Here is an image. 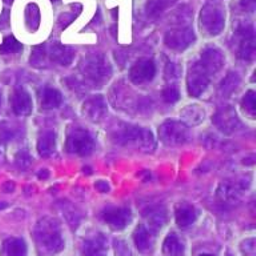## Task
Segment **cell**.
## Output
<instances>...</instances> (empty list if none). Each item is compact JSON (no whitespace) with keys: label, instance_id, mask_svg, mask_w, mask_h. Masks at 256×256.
<instances>
[{"label":"cell","instance_id":"1","mask_svg":"<svg viewBox=\"0 0 256 256\" xmlns=\"http://www.w3.org/2000/svg\"><path fill=\"white\" fill-rule=\"evenodd\" d=\"M35 242L42 255H55L64 248L59 223L52 218H44L36 224Z\"/></svg>","mask_w":256,"mask_h":256},{"label":"cell","instance_id":"2","mask_svg":"<svg viewBox=\"0 0 256 256\" xmlns=\"http://www.w3.org/2000/svg\"><path fill=\"white\" fill-rule=\"evenodd\" d=\"M119 143L127 147H134L140 151L151 152L155 150L156 142L151 131H148L143 127H128L123 128L118 135Z\"/></svg>","mask_w":256,"mask_h":256},{"label":"cell","instance_id":"3","mask_svg":"<svg viewBox=\"0 0 256 256\" xmlns=\"http://www.w3.org/2000/svg\"><path fill=\"white\" fill-rule=\"evenodd\" d=\"M80 71L86 79L95 84H103L112 75L111 64L103 55L88 56L80 64Z\"/></svg>","mask_w":256,"mask_h":256},{"label":"cell","instance_id":"4","mask_svg":"<svg viewBox=\"0 0 256 256\" xmlns=\"http://www.w3.org/2000/svg\"><path fill=\"white\" fill-rule=\"evenodd\" d=\"M200 23L207 35H220L226 27V15L223 8L215 3L206 4L200 14Z\"/></svg>","mask_w":256,"mask_h":256},{"label":"cell","instance_id":"5","mask_svg":"<svg viewBox=\"0 0 256 256\" xmlns=\"http://www.w3.org/2000/svg\"><path fill=\"white\" fill-rule=\"evenodd\" d=\"M66 148L70 154H75L79 156L91 155L95 150V140L92 135L86 130L74 128L70 131L67 138Z\"/></svg>","mask_w":256,"mask_h":256},{"label":"cell","instance_id":"6","mask_svg":"<svg viewBox=\"0 0 256 256\" xmlns=\"http://www.w3.org/2000/svg\"><path fill=\"white\" fill-rule=\"evenodd\" d=\"M235 48L236 55L242 60L255 59L256 43H255V32L251 26H242L235 32Z\"/></svg>","mask_w":256,"mask_h":256},{"label":"cell","instance_id":"7","mask_svg":"<svg viewBox=\"0 0 256 256\" xmlns=\"http://www.w3.org/2000/svg\"><path fill=\"white\" fill-rule=\"evenodd\" d=\"M159 136L167 146H180L190 140V130L180 122H166L160 126Z\"/></svg>","mask_w":256,"mask_h":256},{"label":"cell","instance_id":"8","mask_svg":"<svg viewBox=\"0 0 256 256\" xmlns=\"http://www.w3.org/2000/svg\"><path fill=\"white\" fill-rule=\"evenodd\" d=\"M210 82H211V76L204 71L203 67L198 62L192 64L190 71H188L187 78V86L190 95L194 96V98H199L202 94L206 92V90L210 86Z\"/></svg>","mask_w":256,"mask_h":256},{"label":"cell","instance_id":"9","mask_svg":"<svg viewBox=\"0 0 256 256\" xmlns=\"http://www.w3.org/2000/svg\"><path fill=\"white\" fill-rule=\"evenodd\" d=\"M196 36L194 30L190 27H180L178 30H172L167 32V35L164 38L166 46L175 51H184L190 46L195 43Z\"/></svg>","mask_w":256,"mask_h":256},{"label":"cell","instance_id":"10","mask_svg":"<svg viewBox=\"0 0 256 256\" xmlns=\"http://www.w3.org/2000/svg\"><path fill=\"white\" fill-rule=\"evenodd\" d=\"M224 62H226V59H224L223 54L218 48H207L202 52V56H200V60L198 63L212 78L223 68Z\"/></svg>","mask_w":256,"mask_h":256},{"label":"cell","instance_id":"11","mask_svg":"<svg viewBox=\"0 0 256 256\" xmlns=\"http://www.w3.org/2000/svg\"><path fill=\"white\" fill-rule=\"evenodd\" d=\"M156 67L155 63L150 59H142L131 68L130 79L135 84H143L151 82L155 78Z\"/></svg>","mask_w":256,"mask_h":256},{"label":"cell","instance_id":"12","mask_svg":"<svg viewBox=\"0 0 256 256\" xmlns=\"http://www.w3.org/2000/svg\"><path fill=\"white\" fill-rule=\"evenodd\" d=\"M212 122H214V124H215L216 127L219 128L222 132H224V134H232V132H235L236 130H239L240 127L239 118L236 115L235 110H232V108L220 110V111L216 114Z\"/></svg>","mask_w":256,"mask_h":256},{"label":"cell","instance_id":"13","mask_svg":"<svg viewBox=\"0 0 256 256\" xmlns=\"http://www.w3.org/2000/svg\"><path fill=\"white\" fill-rule=\"evenodd\" d=\"M83 114L91 122H100L107 115V103L102 96H94L83 104Z\"/></svg>","mask_w":256,"mask_h":256},{"label":"cell","instance_id":"14","mask_svg":"<svg viewBox=\"0 0 256 256\" xmlns=\"http://www.w3.org/2000/svg\"><path fill=\"white\" fill-rule=\"evenodd\" d=\"M47 54L50 62L59 63L60 66H66V67L74 62V56H75L71 48L59 43H52L47 46Z\"/></svg>","mask_w":256,"mask_h":256},{"label":"cell","instance_id":"15","mask_svg":"<svg viewBox=\"0 0 256 256\" xmlns=\"http://www.w3.org/2000/svg\"><path fill=\"white\" fill-rule=\"evenodd\" d=\"M104 220L114 230H123L131 222V211L128 208H111L104 214Z\"/></svg>","mask_w":256,"mask_h":256},{"label":"cell","instance_id":"16","mask_svg":"<svg viewBox=\"0 0 256 256\" xmlns=\"http://www.w3.org/2000/svg\"><path fill=\"white\" fill-rule=\"evenodd\" d=\"M12 110L16 115L27 116L32 112V100L31 96L28 95L24 90H18L14 92L11 98Z\"/></svg>","mask_w":256,"mask_h":256},{"label":"cell","instance_id":"17","mask_svg":"<svg viewBox=\"0 0 256 256\" xmlns=\"http://www.w3.org/2000/svg\"><path fill=\"white\" fill-rule=\"evenodd\" d=\"M84 256H107V240L102 234L88 239L83 246Z\"/></svg>","mask_w":256,"mask_h":256},{"label":"cell","instance_id":"18","mask_svg":"<svg viewBox=\"0 0 256 256\" xmlns=\"http://www.w3.org/2000/svg\"><path fill=\"white\" fill-rule=\"evenodd\" d=\"M196 218H198V212L192 206L183 204L176 210V223L182 228H186L188 226L195 223Z\"/></svg>","mask_w":256,"mask_h":256},{"label":"cell","instance_id":"19","mask_svg":"<svg viewBox=\"0 0 256 256\" xmlns=\"http://www.w3.org/2000/svg\"><path fill=\"white\" fill-rule=\"evenodd\" d=\"M180 116H182L184 123L188 124V126H198L204 120L206 112L200 106L194 104V106H188V107L184 108Z\"/></svg>","mask_w":256,"mask_h":256},{"label":"cell","instance_id":"20","mask_svg":"<svg viewBox=\"0 0 256 256\" xmlns=\"http://www.w3.org/2000/svg\"><path fill=\"white\" fill-rule=\"evenodd\" d=\"M62 94L58 90L54 88H46L42 94V99L40 104L44 110H52V108H58L62 104Z\"/></svg>","mask_w":256,"mask_h":256},{"label":"cell","instance_id":"21","mask_svg":"<svg viewBox=\"0 0 256 256\" xmlns=\"http://www.w3.org/2000/svg\"><path fill=\"white\" fill-rule=\"evenodd\" d=\"M164 254L168 256H183L184 255V246L182 240L175 235V234H170L166 238L163 244Z\"/></svg>","mask_w":256,"mask_h":256},{"label":"cell","instance_id":"22","mask_svg":"<svg viewBox=\"0 0 256 256\" xmlns=\"http://www.w3.org/2000/svg\"><path fill=\"white\" fill-rule=\"evenodd\" d=\"M56 150V136L54 132H46L42 138H40L39 143H38V151L40 156L48 158L51 156Z\"/></svg>","mask_w":256,"mask_h":256},{"label":"cell","instance_id":"23","mask_svg":"<svg viewBox=\"0 0 256 256\" xmlns=\"http://www.w3.org/2000/svg\"><path fill=\"white\" fill-rule=\"evenodd\" d=\"M134 239H135V244L138 250L142 252L148 251L152 246V235L151 232L148 231L147 228L144 227V226H140L138 227V230L135 231V236H134Z\"/></svg>","mask_w":256,"mask_h":256},{"label":"cell","instance_id":"24","mask_svg":"<svg viewBox=\"0 0 256 256\" xmlns=\"http://www.w3.org/2000/svg\"><path fill=\"white\" fill-rule=\"evenodd\" d=\"M167 222V215L163 208H155L147 215V223L152 231H159Z\"/></svg>","mask_w":256,"mask_h":256},{"label":"cell","instance_id":"25","mask_svg":"<svg viewBox=\"0 0 256 256\" xmlns=\"http://www.w3.org/2000/svg\"><path fill=\"white\" fill-rule=\"evenodd\" d=\"M4 248L8 256H26L27 255V246L24 240L11 238L4 243Z\"/></svg>","mask_w":256,"mask_h":256},{"label":"cell","instance_id":"26","mask_svg":"<svg viewBox=\"0 0 256 256\" xmlns=\"http://www.w3.org/2000/svg\"><path fill=\"white\" fill-rule=\"evenodd\" d=\"M240 188L232 186V184H222L218 191V196H219L222 202L226 203H235L238 202L240 196Z\"/></svg>","mask_w":256,"mask_h":256},{"label":"cell","instance_id":"27","mask_svg":"<svg viewBox=\"0 0 256 256\" xmlns=\"http://www.w3.org/2000/svg\"><path fill=\"white\" fill-rule=\"evenodd\" d=\"M240 86V78L238 74L235 72H231L226 76V79L223 80V83L220 86V94L226 98H228L230 95H232L234 92L239 88Z\"/></svg>","mask_w":256,"mask_h":256},{"label":"cell","instance_id":"28","mask_svg":"<svg viewBox=\"0 0 256 256\" xmlns=\"http://www.w3.org/2000/svg\"><path fill=\"white\" fill-rule=\"evenodd\" d=\"M40 10L36 4H28L26 8V24L31 31H36L40 26Z\"/></svg>","mask_w":256,"mask_h":256},{"label":"cell","instance_id":"29","mask_svg":"<svg viewBox=\"0 0 256 256\" xmlns=\"http://www.w3.org/2000/svg\"><path fill=\"white\" fill-rule=\"evenodd\" d=\"M172 3H174V0H148L147 8H146L148 16H151V18H158V16L162 15Z\"/></svg>","mask_w":256,"mask_h":256},{"label":"cell","instance_id":"30","mask_svg":"<svg viewBox=\"0 0 256 256\" xmlns=\"http://www.w3.org/2000/svg\"><path fill=\"white\" fill-rule=\"evenodd\" d=\"M60 211H62V214H63V216L66 218L70 226H72V227H78L79 226L82 216H80L79 212L76 211V208L74 206H71L67 202L66 203L63 202L62 206H60Z\"/></svg>","mask_w":256,"mask_h":256},{"label":"cell","instance_id":"31","mask_svg":"<svg viewBox=\"0 0 256 256\" xmlns=\"http://www.w3.org/2000/svg\"><path fill=\"white\" fill-rule=\"evenodd\" d=\"M48 54H47V46H39V47L34 48L31 55V64L34 67L42 68L48 63Z\"/></svg>","mask_w":256,"mask_h":256},{"label":"cell","instance_id":"32","mask_svg":"<svg viewBox=\"0 0 256 256\" xmlns=\"http://www.w3.org/2000/svg\"><path fill=\"white\" fill-rule=\"evenodd\" d=\"M23 51V44L18 42L14 36H8L0 46V54L3 55H11V54H18V52Z\"/></svg>","mask_w":256,"mask_h":256},{"label":"cell","instance_id":"33","mask_svg":"<svg viewBox=\"0 0 256 256\" xmlns=\"http://www.w3.org/2000/svg\"><path fill=\"white\" fill-rule=\"evenodd\" d=\"M242 106H243L244 111L247 112L250 116H255L256 112V94L254 91H248L246 94V96L243 98V102H242Z\"/></svg>","mask_w":256,"mask_h":256},{"label":"cell","instance_id":"34","mask_svg":"<svg viewBox=\"0 0 256 256\" xmlns=\"http://www.w3.org/2000/svg\"><path fill=\"white\" fill-rule=\"evenodd\" d=\"M163 99L167 102V103H176V102H179L180 99V94L179 91L176 90L175 87H168L166 88L163 91Z\"/></svg>","mask_w":256,"mask_h":256},{"label":"cell","instance_id":"35","mask_svg":"<svg viewBox=\"0 0 256 256\" xmlns=\"http://www.w3.org/2000/svg\"><path fill=\"white\" fill-rule=\"evenodd\" d=\"M114 247H115V252L118 256H131V250L124 240H115Z\"/></svg>","mask_w":256,"mask_h":256},{"label":"cell","instance_id":"36","mask_svg":"<svg viewBox=\"0 0 256 256\" xmlns=\"http://www.w3.org/2000/svg\"><path fill=\"white\" fill-rule=\"evenodd\" d=\"M180 75V68L175 63H168L166 67V78L168 80L178 79Z\"/></svg>","mask_w":256,"mask_h":256},{"label":"cell","instance_id":"37","mask_svg":"<svg viewBox=\"0 0 256 256\" xmlns=\"http://www.w3.org/2000/svg\"><path fill=\"white\" fill-rule=\"evenodd\" d=\"M31 156L28 155L27 152H20L18 158H16V163L20 168H27L31 164Z\"/></svg>","mask_w":256,"mask_h":256},{"label":"cell","instance_id":"38","mask_svg":"<svg viewBox=\"0 0 256 256\" xmlns=\"http://www.w3.org/2000/svg\"><path fill=\"white\" fill-rule=\"evenodd\" d=\"M242 250L243 252H246L247 255L250 256H254L255 255V240L254 239H250V240H246L242 246Z\"/></svg>","mask_w":256,"mask_h":256},{"label":"cell","instance_id":"39","mask_svg":"<svg viewBox=\"0 0 256 256\" xmlns=\"http://www.w3.org/2000/svg\"><path fill=\"white\" fill-rule=\"evenodd\" d=\"M95 187L96 190H98L99 192H102V194H107V192H110V184H108L107 182H104V180L96 182Z\"/></svg>","mask_w":256,"mask_h":256},{"label":"cell","instance_id":"40","mask_svg":"<svg viewBox=\"0 0 256 256\" xmlns=\"http://www.w3.org/2000/svg\"><path fill=\"white\" fill-rule=\"evenodd\" d=\"M242 7L247 11L252 12L256 7V0H242Z\"/></svg>","mask_w":256,"mask_h":256},{"label":"cell","instance_id":"41","mask_svg":"<svg viewBox=\"0 0 256 256\" xmlns=\"http://www.w3.org/2000/svg\"><path fill=\"white\" fill-rule=\"evenodd\" d=\"M2 190H3V192H6V194H12V192L15 191V184H14V182H6V183L2 186Z\"/></svg>","mask_w":256,"mask_h":256},{"label":"cell","instance_id":"42","mask_svg":"<svg viewBox=\"0 0 256 256\" xmlns=\"http://www.w3.org/2000/svg\"><path fill=\"white\" fill-rule=\"evenodd\" d=\"M48 176H50V172L47 170H40L39 179H48Z\"/></svg>","mask_w":256,"mask_h":256},{"label":"cell","instance_id":"43","mask_svg":"<svg viewBox=\"0 0 256 256\" xmlns=\"http://www.w3.org/2000/svg\"><path fill=\"white\" fill-rule=\"evenodd\" d=\"M7 207H8L7 203H0V211H2V210H4V208H7Z\"/></svg>","mask_w":256,"mask_h":256},{"label":"cell","instance_id":"44","mask_svg":"<svg viewBox=\"0 0 256 256\" xmlns=\"http://www.w3.org/2000/svg\"><path fill=\"white\" fill-rule=\"evenodd\" d=\"M200 256H214V255H208L207 254V255H200Z\"/></svg>","mask_w":256,"mask_h":256},{"label":"cell","instance_id":"45","mask_svg":"<svg viewBox=\"0 0 256 256\" xmlns=\"http://www.w3.org/2000/svg\"><path fill=\"white\" fill-rule=\"evenodd\" d=\"M0 103H2V94H0Z\"/></svg>","mask_w":256,"mask_h":256},{"label":"cell","instance_id":"46","mask_svg":"<svg viewBox=\"0 0 256 256\" xmlns=\"http://www.w3.org/2000/svg\"><path fill=\"white\" fill-rule=\"evenodd\" d=\"M52 2H58V0H52Z\"/></svg>","mask_w":256,"mask_h":256},{"label":"cell","instance_id":"47","mask_svg":"<svg viewBox=\"0 0 256 256\" xmlns=\"http://www.w3.org/2000/svg\"><path fill=\"white\" fill-rule=\"evenodd\" d=\"M230 256H231V255H230Z\"/></svg>","mask_w":256,"mask_h":256}]
</instances>
